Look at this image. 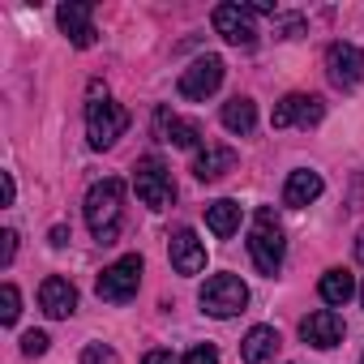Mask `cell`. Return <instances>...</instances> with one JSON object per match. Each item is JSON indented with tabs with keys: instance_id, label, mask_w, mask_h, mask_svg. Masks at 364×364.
<instances>
[{
	"instance_id": "1",
	"label": "cell",
	"mask_w": 364,
	"mask_h": 364,
	"mask_svg": "<svg viewBox=\"0 0 364 364\" xmlns=\"http://www.w3.org/2000/svg\"><path fill=\"white\" fill-rule=\"evenodd\" d=\"M120 202H124V180L120 176H107V180H99V185H90L82 210H86V228L95 232V240H103V245L116 240V232H120Z\"/></svg>"
},
{
	"instance_id": "2",
	"label": "cell",
	"mask_w": 364,
	"mask_h": 364,
	"mask_svg": "<svg viewBox=\"0 0 364 364\" xmlns=\"http://www.w3.org/2000/svg\"><path fill=\"white\" fill-rule=\"evenodd\" d=\"M249 253H253V266L262 270V274H279L283 270V253H287V240H283V228H279V219H274V210L270 206H262L257 215H253V232H249Z\"/></svg>"
},
{
	"instance_id": "3",
	"label": "cell",
	"mask_w": 364,
	"mask_h": 364,
	"mask_svg": "<svg viewBox=\"0 0 364 364\" xmlns=\"http://www.w3.org/2000/svg\"><path fill=\"white\" fill-rule=\"evenodd\" d=\"M198 304L210 317H236L249 304V287H245L240 274H210L202 283V291H198Z\"/></svg>"
},
{
	"instance_id": "4",
	"label": "cell",
	"mask_w": 364,
	"mask_h": 364,
	"mask_svg": "<svg viewBox=\"0 0 364 364\" xmlns=\"http://www.w3.org/2000/svg\"><path fill=\"white\" fill-rule=\"evenodd\" d=\"M141 257L137 253H124V257H116L103 274H99V283H95V291H99V300H107V304H124V300H133L137 296V287H141Z\"/></svg>"
},
{
	"instance_id": "5",
	"label": "cell",
	"mask_w": 364,
	"mask_h": 364,
	"mask_svg": "<svg viewBox=\"0 0 364 364\" xmlns=\"http://www.w3.org/2000/svg\"><path fill=\"white\" fill-rule=\"evenodd\" d=\"M124 129H129V112H124L120 103H112L107 95L86 103V137H90V146H95V150L116 146V137H120Z\"/></svg>"
},
{
	"instance_id": "6",
	"label": "cell",
	"mask_w": 364,
	"mask_h": 364,
	"mask_svg": "<svg viewBox=\"0 0 364 364\" xmlns=\"http://www.w3.org/2000/svg\"><path fill=\"white\" fill-rule=\"evenodd\" d=\"M133 189H137V198H141L150 210H163V206H171V198H176L171 171H167L163 159H154V154L137 163V171H133Z\"/></svg>"
},
{
	"instance_id": "7",
	"label": "cell",
	"mask_w": 364,
	"mask_h": 364,
	"mask_svg": "<svg viewBox=\"0 0 364 364\" xmlns=\"http://www.w3.org/2000/svg\"><path fill=\"white\" fill-rule=\"evenodd\" d=\"M326 77L338 90H355L364 82V52L355 43H330L326 48Z\"/></svg>"
},
{
	"instance_id": "8",
	"label": "cell",
	"mask_w": 364,
	"mask_h": 364,
	"mask_svg": "<svg viewBox=\"0 0 364 364\" xmlns=\"http://www.w3.org/2000/svg\"><path fill=\"white\" fill-rule=\"evenodd\" d=\"M223 73H228V65L219 56H198L185 73H180V95L185 99H210L223 86Z\"/></svg>"
},
{
	"instance_id": "9",
	"label": "cell",
	"mask_w": 364,
	"mask_h": 364,
	"mask_svg": "<svg viewBox=\"0 0 364 364\" xmlns=\"http://www.w3.org/2000/svg\"><path fill=\"white\" fill-rule=\"evenodd\" d=\"M215 31L232 43V48H253L257 43V22L249 5H219L215 9Z\"/></svg>"
},
{
	"instance_id": "10",
	"label": "cell",
	"mask_w": 364,
	"mask_h": 364,
	"mask_svg": "<svg viewBox=\"0 0 364 364\" xmlns=\"http://www.w3.org/2000/svg\"><path fill=\"white\" fill-rule=\"evenodd\" d=\"M321 116H326V103H321L317 95H287V99L274 107L270 124H274V129H291V124L309 129V124H321Z\"/></svg>"
},
{
	"instance_id": "11",
	"label": "cell",
	"mask_w": 364,
	"mask_h": 364,
	"mask_svg": "<svg viewBox=\"0 0 364 364\" xmlns=\"http://www.w3.org/2000/svg\"><path fill=\"white\" fill-rule=\"evenodd\" d=\"M343 334H347V326H343V317H338L334 309H317V313H309V317L300 321V338H304L309 347H317V351L338 347Z\"/></svg>"
},
{
	"instance_id": "12",
	"label": "cell",
	"mask_w": 364,
	"mask_h": 364,
	"mask_svg": "<svg viewBox=\"0 0 364 364\" xmlns=\"http://www.w3.org/2000/svg\"><path fill=\"white\" fill-rule=\"evenodd\" d=\"M167 253H171L176 274H202L206 270V245L198 240L193 228H176L171 240H167Z\"/></svg>"
},
{
	"instance_id": "13",
	"label": "cell",
	"mask_w": 364,
	"mask_h": 364,
	"mask_svg": "<svg viewBox=\"0 0 364 364\" xmlns=\"http://www.w3.org/2000/svg\"><path fill=\"white\" fill-rule=\"evenodd\" d=\"M154 137L159 141H171L180 150H193L202 141V129H198V120H185V116H176L171 107H159L154 112Z\"/></svg>"
},
{
	"instance_id": "14",
	"label": "cell",
	"mask_w": 364,
	"mask_h": 364,
	"mask_svg": "<svg viewBox=\"0 0 364 364\" xmlns=\"http://www.w3.org/2000/svg\"><path fill=\"white\" fill-rule=\"evenodd\" d=\"M39 309H43L48 317H56V321L73 317V313H77V287H73L69 279H60V274L43 279V287H39Z\"/></svg>"
},
{
	"instance_id": "15",
	"label": "cell",
	"mask_w": 364,
	"mask_h": 364,
	"mask_svg": "<svg viewBox=\"0 0 364 364\" xmlns=\"http://www.w3.org/2000/svg\"><path fill=\"white\" fill-rule=\"evenodd\" d=\"M56 22H60V31L69 35V43L73 48H95V9L90 5H60L56 9Z\"/></svg>"
},
{
	"instance_id": "16",
	"label": "cell",
	"mask_w": 364,
	"mask_h": 364,
	"mask_svg": "<svg viewBox=\"0 0 364 364\" xmlns=\"http://www.w3.org/2000/svg\"><path fill=\"white\" fill-rule=\"evenodd\" d=\"M279 347H283V338L274 326H253L240 343V355H245V364H270L279 355Z\"/></svg>"
},
{
	"instance_id": "17",
	"label": "cell",
	"mask_w": 364,
	"mask_h": 364,
	"mask_svg": "<svg viewBox=\"0 0 364 364\" xmlns=\"http://www.w3.org/2000/svg\"><path fill=\"white\" fill-rule=\"evenodd\" d=\"M236 167V150L232 146H215V141H206V150H198V159H193V176L198 180H219V176H228Z\"/></svg>"
},
{
	"instance_id": "18",
	"label": "cell",
	"mask_w": 364,
	"mask_h": 364,
	"mask_svg": "<svg viewBox=\"0 0 364 364\" xmlns=\"http://www.w3.org/2000/svg\"><path fill=\"white\" fill-rule=\"evenodd\" d=\"M321 176L317 171H309V167H300V171H291L287 176V185H283V202L291 206V210H300V206H309V202H317L321 198Z\"/></svg>"
},
{
	"instance_id": "19",
	"label": "cell",
	"mask_w": 364,
	"mask_h": 364,
	"mask_svg": "<svg viewBox=\"0 0 364 364\" xmlns=\"http://www.w3.org/2000/svg\"><path fill=\"white\" fill-rule=\"evenodd\" d=\"M253 124H257V103L253 99H245V95H236V99H228L223 103V129L228 133H253Z\"/></svg>"
},
{
	"instance_id": "20",
	"label": "cell",
	"mask_w": 364,
	"mask_h": 364,
	"mask_svg": "<svg viewBox=\"0 0 364 364\" xmlns=\"http://www.w3.org/2000/svg\"><path fill=\"white\" fill-rule=\"evenodd\" d=\"M206 228H210L219 240L236 236V232H240V206L228 202V198H223V202H210V206H206Z\"/></svg>"
},
{
	"instance_id": "21",
	"label": "cell",
	"mask_w": 364,
	"mask_h": 364,
	"mask_svg": "<svg viewBox=\"0 0 364 364\" xmlns=\"http://www.w3.org/2000/svg\"><path fill=\"white\" fill-rule=\"evenodd\" d=\"M317 291H321V300H326L330 309H338V304H347V300L355 296V279H351L347 270H326L321 283H317Z\"/></svg>"
},
{
	"instance_id": "22",
	"label": "cell",
	"mask_w": 364,
	"mask_h": 364,
	"mask_svg": "<svg viewBox=\"0 0 364 364\" xmlns=\"http://www.w3.org/2000/svg\"><path fill=\"white\" fill-rule=\"evenodd\" d=\"M18 313H22V296H18V287H14V283H5V287H0V321L14 326V321H18Z\"/></svg>"
},
{
	"instance_id": "23",
	"label": "cell",
	"mask_w": 364,
	"mask_h": 364,
	"mask_svg": "<svg viewBox=\"0 0 364 364\" xmlns=\"http://www.w3.org/2000/svg\"><path fill=\"white\" fill-rule=\"evenodd\" d=\"M180 364H219V351L210 343H198V347L185 351V360H180Z\"/></svg>"
},
{
	"instance_id": "24",
	"label": "cell",
	"mask_w": 364,
	"mask_h": 364,
	"mask_svg": "<svg viewBox=\"0 0 364 364\" xmlns=\"http://www.w3.org/2000/svg\"><path fill=\"white\" fill-rule=\"evenodd\" d=\"M48 343H52V338H48L43 330H26V334H22V351H26V355H43Z\"/></svg>"
},
{
	"instance_id": "25",
	"label": "cell",
	"mask_w": 364,
	"mask_h": 364,
	"mask_svg": "<svg viewBox=\"0 0 364 364\" xmlns=\"http://www.w3.org/2000/svg\"><path fill=\"white\" fill-rule=\"evenodd\" d=\"M82 364H116V351L103 347V343H90V347L82 351Z\"/></svg>"
},
{
	"instance_id": "26",
	"label": "cell",
	"mask_w": 364,
	"mask_h": 364,
	"mask_svg": "<svg viewBox=\"0 0 364 364\" xmlns=\"http://www.w3.org/2000/svg\"><path fill=\"white\" fill-rule=\"evenodd\" d=\"M14 253H18V232H14V228H5V232H0V266H9V262H14Z\"/></svg>"
},
{
	"instance_id": "27",
	"label": "cell",
	"mask_w": 364,
	"mask_h": 364,
	"mask_svg": "<svg viewBox=\"0 0 364 364\" xmlns=\"http://www.w3.org/2000/svg\"><path fill=\"white\" fill-rule=\"evenodd\" d=\"M300 26H304L300 18H274V31H279L283 39H296V35H300Z\"/></svg>"
},
{
	"instance_id": "28",
	"label": "cell",
	"mask_w": 364,
	"mask_h": 364,
	"mask_svg": "<svg viewBox=\"0 0 364 364\" xmlns=\"http://www.w3.org/2000/svg\"><path fill=\"white\" fill-rule=\"evenodd\" d=\"M141 364H176V355H171V351H163V347H154V351H146V355H141Z\"/></svg>"
},
{
	"instance_id": "29",
	"label": "cell",
	"mask_w": 364,
	"mask_h": 364,
	"mask_svg": "<svg viewBox=\"0 0 364 364\" xmlns=\"http://www.w3.org/2000/svg\"><path fill=\"white\" fill-rule=\"evenodd\" d=\"M0 180H5V206H14V198H18V185H14V171H5V176H0Z\"/></svg>"
},
{
	"instance_id": "30",
	"label": "cell",
	"mask_w": 364,
	"mask_h": 364,
	"mask_svg": "<svg viewBox=\"0 0 364 364\" xmlns=\"http://www.w3.org/2000/svg\"><path fill=\"white\" fill-rule=\"evenodd\" d=\"M355 262H364V232L355 236Z\"/></svg>"
},
{
	"instance_id": "31",
	"label": "cell",
	"mask_w": 364,
	"mask_h": 364,
	"mask_svg": "<svg viewBox=\"0 0 364 364\" xmlns=\"http://www.w3.org/2000/svg\"><path fill=\"white\" fill-rule=\"evenodd\" d=\"M360 304H364V287H360Z\"/></svg>"
},
{
	"instance_id": "32",
	"label": "cell",
	"mask_w": 364,
	"mask_h": 364,
	"mask_svg": "<svg viewBox=\"0 0 364 364\" xmlns=\"http://www.w3.org/2000/svg\"><path fill=\"white\" fill-rule=\"evenodd\" d=\"M360 364H364V355H360Z\"/></svg>"
}]
</instances>
